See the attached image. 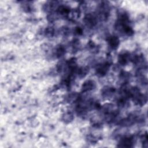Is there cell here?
Segmentation results:
<instances>
[{"label":"cell","instance_id":"1","mask_svg":"<svg viewBox=\"0 0 148 148\" xmlns=\"http://www.w3.org/2000/svg\"><path fill=\"white\" fill-rule=\"evenodd\" d=\"M109 42L110 45H111V46H112V48H115V47H116L117 46H118V44H119V41H118V39H117L115 37H113L111 38Z\"/></svg>","mask_w":148,"mask_h":148},{"label":"cell","instance_id":"2","mask_svg":"<svg viewBox=\"0 0 148 148\" xmlns=\"http://www.w3.org/2000/svg\"><path fill=\"white\" fill-rule=\"evenodd\" d=\"M93 82H90L89 81L87 82V83H86V84H84V86H83V89H84V90H89L92 89L93 87Z\"/></svg>","mask_w":148,"mask_h":148}]
</instances>
